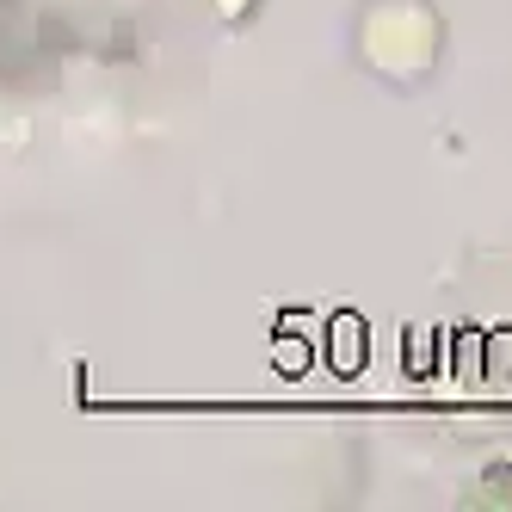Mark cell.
<instances>
[{
	"mask_svg": "<svg viewBox=\"0 0 512 512\" xmlns=\"http://www.w3.org/2000/svg\"><path fill=\"white\" fill-rule=\"evenodd\" d=\"M364 346H371V334H364L358 315H334V371H364Z\"/></svg>",
	"mask_w": 512,
	"mask_h": 512,
	"instance_id": "cell-1",
	"label": "cell"
},
{
	"mask_svg": "<svg viewBox=\"0 0 512 512\" xmlns=\"http://www.w3.org/2000/svg\"><path fill=\"white\" fill-rule=\"evenodd\" d=\"M303 364H309V358H303V346L290 340V327H284V340H278V371H284V377H297Z\"/></svg>",
	"mask_w": 512,
	"mask_h": 512,
	"instance_id": "cell-2",
	"label": "cell"
}]
</instances>
